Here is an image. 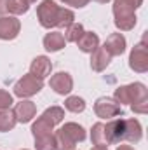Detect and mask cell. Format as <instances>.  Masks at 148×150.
<instances>
[{"label": "cell", "mask_w": 148, "mask_h": 150, "mask_svg": "<svg viewBox=\"0 0 148 150\" xmlns=\"http://www.w3.org/2000/svg\"><path fill=\"white\" fill-rule=\"evenodd\" d=\"M111 61V56L103 49V47H98L96 51H92L91 52V68L94 70V72H105L106 70V67L110 65Z\"/></svg>", "instance_id": "9a60e30c"}, {"label": "cell", "mask_w": 148, "mask_h": 150, "mask_svg": "<svg viewBox=\"0 0 148 150\" xmlns=\"http://www.w3.org/2000/svg\"><path fill=\"white\" fill-rule=\"evenodd\" d=\"M85 140V129L77 122H66L61 129L54 133L56 150H75L77 143Z\"/></svg>", "instance_id": "3957f363"}, {"label": "cell", "mask_w": 148, "mask_h": 150, "mask_svg": "<svg viewBox=\"0 0 148 150\" xmlns=\"http://www.w3.org/2000/svg\"><path fill=\"white\" fill-rule=\"evenodd\" d=\"M35 113H37V107H35V103L30 101V100H21V101L14 107L16 120H18V122H23V124L30 122V120L35 117Z\"/></svg>", "instance_id": "7c38bea8"}, {"label": "cell", "mask_w": 148, "mask_h": 150, "mask_svg": "<svg viewBox=\"0 0 148 150\" xmlns=\"http://www.w3.org/2000/svg\"><path fill=\"white\" fill-rule=\"evenodd\" d=\"M65 119V110L61 107H49L45 112L37 119V122L32 126L33 138L37 136H45V134H54V127L61 124Z\"/></svg>", "instance_id": "277c9868"}, {"label": "cell", "mask_w": 148, "mask_h": 150, "mask_svg": "<svg viewBox=\"0 0 148 150\" xmlns=\"http://www.w3.org/2000/svg\"><path fill=\"white\" fill-rule=\"evenodd\" d=\"M37 18L40 26L51 28H68L75 23V14L72 9L59 7L54 0H42L37 7Z\"/></svg>", "instance_id": "6da1fadb"}, {"label": "cell", "mask_w": 148, "mask_h": 150, "mask_svg": "<svg viewBox=\"0 0 148 150\" xmlns=\"http://www.w3.org/2000/svg\"><path fill=\"white\" fill-rule=\"evenodd\" d=\"M129 67H131V70H134L138 74L148 72V51L147 44H145V37L140 44H136L132 47L131 56H129Z\"/></svg>", "instance_id": "ba28073f"}, {"label": "cell", "mask_w": 148, "mask_h": 150, "mask_svg": "<svg viewBox=\"0 0 148 150\" xmlns=\"http://www.w3.org/2000/svg\"><path fill=\"white\" fill-rule=\"evenodd\" d=\"M25 2H28V4L32 5V4H33V2H37V0H25Z\"/></svg>", "instance_id": "4dcf8cb0"}, {"label": "cell", "mask_w": 148, "mask_h": 150, "mask_svg": "<svg viewBox=\"0 0 148 150\" xmlns=\"http://www.w3.org/2000/svg\"><path fill=\"white\" fill-rule=\"evenodd\" d=\"M11 105H12V94L0 89V110H7L11 108Z\"/></svg>", "instance_id": "cb8c5ba5"}, {"label": "cell", "mask_w": 148, "mask_h": 150, "mask_svg": "<svg viewBox=\"0 0 148 150\" xmlns=\"http://www.w3.org/2000/svg\"><path fill=\"white\" fill-rule=\"evenodd\" d=\"M143 138V129L138 119H124V142L138 143Z\"/></svg>", "instance_id": "8fae6325"}, {"label": "cell", "mask_w": 148, "mask_h": 150, "mask_svg": "<svg viewBox=\"0 0 148 150\" xmlns=\"http://www.w3.org/2000/svg\"><path fill=\"white\" fill-rule=\"evenodd\" d=\"M49 86H51V89H54V93L65 96L73 89V79L68 72H58L51 77Z\"/></svg>", "instance_id": "30bf717a"}, {"label": "cell", "mask_w": 148, "mask_h": 150, "mask_svg": "<svg viewBox=\"0 0 148 150\" xmlns=\"http://www.w3.org/2000/svg\"><path fill=\"white\" fill-rule=\"evenodd\" d=\"M51 72H52V63L47 56H37L30 65V74L42 79V80L47 75H51Z\"/></svg>", "instance_id": "5bb4252c"}, {"label": "cell", "mask_w": 148, "mask_h": 150, "mask_svg": "<svg viewBox=\"0 0 148 150\" xmlns=\"http://www.w3.org/2000/svg\"><path fill=\"white\" fill-rule=\"evenodd\" d=\"M131 108H132V112L134 113H147L148 112V100L138 101V103H132Z\"/></svg>", "instance_id": "d4e9b609"}, {"label": "cell", "mask_w": 148, "mask_h": 150, "mask_svg": "<svg viewBox=\"0 0 148 150\" xmlns=\"http://www.w3.org/2000/svg\"><path fill=\"white\" fill-rule=\"evenodd\" d=\"M23 150H25V149H23Z\"/></svg>", "instance_id": "1f68e13d"}, {"label": "cell", "mask_w": 148, "mask_h": 150, "mask_svg": "<svg viewBox=\"0 0 148 150\" xmlns=\"http://www.w3.org/2000/svg\"><path fill=\"white\" fill-rule=\"evenodd\" d=\"M115 150H134V149H132L131 145H118Z\"/></svg>", "instance_id": "83f0119b"}, {"label": "cell", "mask_w": 148, "mask_h": 150, "mask_svg": "<svg viewBox=\"0 0 148 150\" xmlns=\"http://www.w3.org/2000/svg\"><path fill=\"white\" fill-rule=\"evenodd\" d=\"M84 35V26L80 25V23H72L68 28H65V40L66 42H73L77 44V40Z\"/></svg>", "instance_id": "ffe728a7"}, {"label": "cell", "mask_w": 148, "mask_h": 150, "mask_svg": "<svg viewBox=\"0 0 148 150\" xmlns=\"http://www.w3.org/2000/svg\"><path fill=\"white\" fill-rule=\"evenodd\" d=\"M113 100L118 105H132V103L148 100V89L141 82H132V84H127V86H120V87L115 89Z\"/></svg>", "instance_id": "5b68a950"}, {"label": "cell", "mask_w": 148, "mask_h": 150, "mask_svg": "<svg viewBox=\"0 0 148 150\" xmlns=\"http://www.w3.org/2000/svg\"><path fill=\"white\" fill-rule=\"evenodd\" d=\"M103 49L110 54L111 58L113 56H120L125 51V37L122 33H111L110 37L105 40Z\"/></svg>", "instance_id": "4fadbf2b"}, {"label": "cell", "mask_w": 148, "mask_h": 150, "mask_svg": "<svg viewBox=\"0 0 148 150\" xmlns=\"http://www.w3.org/2000/svg\"><path fill=\"white\" fill-rule=\"evenodd\" d=\"M16 115L14 110L7 108V110H0V133H7L11 129H14L16 126Z\"/></svg>", "instance_id": "d6986e66"}, {"label": "cell", "mask_w": 148, "mask_h": 150, "mask_svg": "<svg viewBox=\"0 0 148 150\" xmlns=\"http://www.w3.org/2000/svg\"><path fill=\"white\" fill-rule=\"evenodd\" d=\"M30 9V4L25 0H12L9 5V14L11 16H19V14H26Z\"/></svg>", "instance_id": "7402d4cb"}, {"label": "cell", "mask_w": 148, "mask_h": 150, "mask_svg": "<svg viewBox=\"0 0 148 150\" xmlns=\"http://www.w3.org/2000/svg\"><path fill=\"white\" fill-rule=\"evenodd\" d=\"M12 0H0V16H5L9 14V5H11Z\"/></svg>", "instance_id": "4316f807"}, {"label": "cell", "mask_w": 148, "mask_h": 150, "mask_svg": "<svg viewBox=\"0 0 148 150\" xmlns=\"http://www.w3.org/2000/svg\"><path fill=\"white\" fill-rule=\"evenodd\" d=\"M94 113L98 117H101V119L111 120L113 117L122 115V105H118L110 96H103V98L96 100V103H94Z\"/></svg>", "instance_id": "52a82bcc"}, {"label": "cell", "mask_w": 148, "mask_h": 150, "mask_svg": "<svg viewBox=\"0 0 148 150\" xmlns=\"http://www.w3.org/2000/svg\"><path fill=\"white\" fill-rule=\"evenodd\" d=\"M77 45L82 52L91 54L92 51H96L99 47V37L94 32H84V35L77 40Z\"/></svg>", "instance_id": "2e32d148"}, {"label": "cell", "mask_w": 148, "mask_h": 150, "mask_svg": "<svg viewBox=\"0 0 148 150\" xmlns=\"http://www.w3.org/2000/svg\"><path fill=\"white\" fill-rule=\"evenodd\" d=\"M35 149L37 150H56L54 149V134H45L35 138Z\"/></svg>", "instance_id": "603a6c76"}, {"label": "cell", "mask_w": 148, "mask_h": 150, "mask_svg": "<svg viewBox=\"0 0 148 150\" xmlns=\"http://www.w3.org/2000/svg\"><path fill=\"white\" fill-rule=\"evenodd\" d=\"M42 87H44V80L42 79H38V77H35L32 74H26L14 84V94L19 96V98H30V96L40 93Z\"/></svg>", "instance_id": "8992f818"}, {"label": "cell", "mask_w": 148, "mask_h": 150, "mask_svg": "<svg viewBox=\"0 0 148 150\" xmlns=\"http://www.w3.org/2000/svg\"><path fill=\"white\" fill-rule=\"evenodd\" d=\"M63 2H65L66 5H72V7H78V9H80V7H85L91 0H63Z\"/></svg>", "instance_id": "484cf974"}, {"label": "cell", "mask_w": 148, "mask_h": 150, "mask_svg": "<svg viewBox=\"0 0 148 150\" xmlns=\"http://www.w3.org/2000/svg\"><path fill=\"white\" fill-rule=\"evenodd\" d=\"M143 4V0H115L113 2V16L115 26L122 32H129L136 26V9Z\"/></svg>", "instance_id": "7a4b0ae2"}, {"label": "cell", "mask_w": 148, "mask_h": 150, "mask_svg": "<svg viewBox=\"0 0 148 150\" xmlns=\"http://www.w3.org/2000/svg\"><path fill=\"white\" fill-rule=\"evenodd\" d=\"M65 108L72 113H82L85 110V101L80 96H68L65 101Z\"/></svg>", "instance_id": "44dd1931"}, {"label": "cell", "mask_w": 148, "mask_h": 150, "mask_svg": "<svg viewBox=\"0 0 148 150\" xmlns=\"http://www.w3.org/2000/svg\"><path fill=\"white\" fill-rule=\"evenodd\" d=\"M91 142L94 147H108V140H106V131H105V124L103 122H96L91 129Z\"/></svg>", "instance_id": "ac0fdd59"}, {"label": "cell", "mask_w": 148, "mask_h": 150, "mask_svg": "<svg viewBox=\"0 0 148 150\" xmlns=\"http://www.w3.org/2000/svg\"><path fill=\"white\" fill-rule=\"evenodd\" d=\"M65 44H66V40L63 37V33H59V32H51V33H47V35L44 37V47H45V51H49V52H58V51H61V49L65 47Z\"/></svg>", "instance_id": "e0dca14e"}, {"label": "cell", "mask_w": 148, "mask_h": 150, "mask_svg": "<svg viewBox=\"0 0 148 150\" xmlns=\"http://www.w3.org/2000/svg\"><path fill=\"white\" fill-rule=\"evenodd\" d=\"M91 150H108V147H92Z\"/></svg>", "instance_id": "f1b7e54d"}, {"label": "cell", "mask_w": 148, "mask_h": 150, "mask_svg": "<svg viewBox=\"0 0 148 150\" xmlns=\"http://www.w3.org/2000/svg\"><path fill=\"white\" fill-rule=\"evenodd\" d=\"M96 2H99V4H106V2H110V0H96Z\"/></svg>", "instance_id": "f546056e"}, {"label": "cell", "mask_w": 148, "mask_h": 150, "mask_svg": "<svg viewBox=\"0 0 148 150\" xmlns=\"http://www.w3.org/2000/svg\"><path fill=\"white\" fill-rule=\"evenodd\" d=\"M19 30L21 23L16 16H0V40H14Z\"/></svg>", "instance_id": "9c48e42d"}]
</instances>
